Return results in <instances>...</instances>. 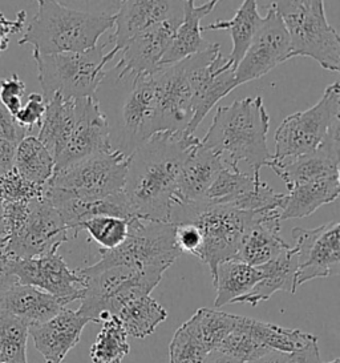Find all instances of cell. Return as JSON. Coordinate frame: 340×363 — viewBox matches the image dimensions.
<instances>
[{
	"instance_id": "cell-1",
	"label": "cell",
	"mask_w": 340,
	"mask_h": 363,
	"mask_svg": "<svg viewBox=\"0 0 340 363\" xmlns=\"http://www.w3.org/2000/svg\"><path fill=\"white\" fill-rule=\"evenodd\" d=\"M201 140L161 132L129 156L124 194L135 218L169 223L181 168Z\"/></svg>"
},
{
	"instance_id": "cell-2",
	"label": "cell",
	"mask_w": 340,
	"mask_h": 363,
	"mask_svg": "<svg viewBox=\"0 0 340 363\" xmlns=\"http://www.w3.org/2000/svg\"><path fill=\"white\" fill-rule=\"evenodd\" d=\"M270 116L261 96L235 100L230 106L218 107L212 125L201 140L202 147L222 156L234 169L239 161H246L255 180H261V169L273 160L267 147Z\"/></svg>"
},
{
	"instance_id": "cell-3",
	"label": "cell",
	"mask_w": 340,
	"mask_h": 363,
	"mask_svg": "<svg viewBox=\"0 0 340 363\" xmlns=\"http://www.w3.org/2000/svg\"><path fill=\"white\" fill-rule=\"evenodd\" d=\"M115 15L79 11L55 0H39L19 45L31 44L42 55L84 52L92 50L106 31L113 28Z\"/></svg>"
},
{
	"instance_id": "cell-4",
	"label": "cell",
	"mask_w": 340,
	"mask_h": 363,
	"mask_svg": "<svg viewBox=\"0 0 340 363\" xmlns=\"http://www.w3.org/2000/svg\"><path fill=\"white\" fill-rule=\"evenodd\" d=\"M258 214L206 201H178L171 208L169 223L193 225L200 230L202 247L198 259L210 267L214 277L220 264L235 258L244 233Z\"/></svg>"
},
{
	"instance_id": "cell-5",
	"label": "cell",
	"mask_w": 340,
	"mask_h": 363,
	"mask_svg": "<svg viewBox=\"0 0 340 363\" xmlns=\"http://www.w3.org/2000/svg\"><path fill=\"white\" fill-rule=\"evenodd\" d=\"M77 273L84 279V291L76 311L89 322L104 323L130 301L150 296L165 270L113 267L89 272L83 267Z\"/></svg>"
},
{
	"instance_id": "cell-6",
	"label": "cell",
	"mask_w": 340,
	"mask_h": 363,
	"mask_svg": "<svg viewBox=\"0 0 340 363\" xmlns=\"http://www.w3.org/2000/svg\"><path fill=\"white\" fill-rule=\"evenodd\" d=\"M273 7L290 38V59L311 57L322 68L339 72L340 39L329 24L323 0H282Z\"/></svg>"
},
{
	"instance_id": "cell-7",
	"label": "cell",
	"mask_w": 340,
	"mask_h": 363,
	"mask_svg": "<svg viewBox=\"0 0 340 363\" xmlns=\"http://www.w3.org/2000/svg\"><path fill=\"white\" fill-rule=\"evenodd\" d=\"M106 44H97L84 52L42 55L33 52L42 97L47 101L59 94L64 99L95 96L106 77V67L118 52L112 48L106 54Z\"/></svg>"
},
{
	"instance_id": "cell-8",
	"label": "cell",
	"mask_w": 340,
	"mask_h": 363,
	"mask_svg": "<svg viewBox=\"0 0 340 363\" xmlns=\"http://www.w3.org/2000/svg\"><path fill=\"white\" fill-rule=\"evenodd\" d=\"M127 240L116 249H98L100 261L85 269L89 272L108 267H130L168 270L182 255L176 245L174 225L133 218L128 221Z\"/></svg>"
},
{
	"instance_id": "cell-9",
	"label": "cell",
	"mask_w": 340,
	"mask_h": 363,
	"mask_svg": "<svg viewBox=\"0 0 340 363\" xmlns=\"http://www.w3.org/2000/svg\"><path fill=\"white\" fill-rule=\"evenodd\" d=\"M340 123V88L329 84L314 107L287 116L276 129V152L273 160L294 159L315 152L329 135V129Z\"/></svg>"
},
{
	"instance_id": "cell-10",
	"label": "cell",
	"mask_w": 340,
	"mask_h": 363,
	"mask_svg": "<svg viewBox=\"0 0 340 363\" xmlns=\"http://www.w3.org/2000/svg\"><path fill=\"white\" fill-rule=\"evenodd\" d=\"M129 156L113 150L56 171L47 186L60 189L85 201L103 200L124 192Z\"/></svg>"
},
{
	"instance_id": "cell-11",
	"label": "cell",
	"mask_w": 340,
	"mask_h": 363,
	"mask_svg": "<svg viewBox=\"0 0 340 363\" xmlns=\"http://www.w3.org/2000/svg\"><path fill=\"white\" fill-rule=\"evenodd\" d=\"M69 229L60 214L44 197L30 201L21 224L6 235L3 255L11 259H31L57 253L69 241Z\"/></svg>"
},
{
	"instance_id": "cell-12",
	"label": "cell",
	"mask_w": 340,
	"mask_h": 363,
	"mask_svg": "<svg viewBox=\"0 0 340 363\" xmlns=\"http://www.w3.org/2000/svg\"><path fill=\"white\" fill-rule=\"evenodd\" d=\"M152 77L157 95V133L186 135L194 115L189 60L159 67Z\"/></svg>"
},
{
	"instance_id": "cell-13",
	"label": "cell",
	"mask_w": 340,
	"mask_h": 363,
	"mask_svg": "<svg viewBox=\"0 0 340 363\" xmlns=\"http://www.w3.org/2000/svg\"><path fill=\"white\" fill-rule=\"evenodd\" d=\"M293 246L297 255L295 289L315 278L339 274L340 224L332 221L315 229L294 228Z\"/></svg>"
},
{
	"instance_id": "cell-14",
	"label": "cell",
	"mask_w": 340,
	"mask_h": 363,
	"mask_svg": "<svg viewBox=\"0 0 340 363\" xmlns=\"http://www.w3.org/2000/svg\"><path fill=\"white\" fill-rule=\"evenodd\" d=\"M109 120L95 96L74 99V123L62 153L55 159V172L91 156L112 152Z\"/></svg>"
},
{
	"instance_id": "cell-15",
	"label": "cell",
	"mask_w": 340,
	"mask_h": 363,
	"mask_svg": "<svg viewBox=\"0 0 340 363\" xmlns=\"http://www.w3.org/2000/svg\"><path fill=\"white\" fill-rule=\"evenodd\" d=\"M288 59L290 38L280 16L271 4L244 59L234 71L235 83L239 86L261 79Z\"/></svg>"
},
{
	"instance_id": "cell-16",
	"label": "cell",
	"mask_w": 340,
	"mask_h": 363,
	"mask_svg": "<svg viewBox=\"0 0 340 363\" xmlns=\"http://www.w3.org/2000/svg\"><path fill=\"white\" fill-rule=\"evenodd\" d=\"M11 267L21 285L39 289L60 299L64 305L80 301L84 279L67 265L59 253L31 259H11Z\"/></svg>"
},
{
	"instance_id": "cell-17",
	"label": "cell",
	"mask_w": 340,
	"mask_h": 363,
	"mask_svg": "<svg viewBox=\"0 0 340 363\" xmlns=\"http://www.w3.org/2000/svg\"><path fill=\"white\" fill-rule=\"evenodd\" d=\"M121 118L118 150L130 156L133 150L157 133V95L152 75L132 79V88L123 106Z\"/></svg>"
},
{
	"instance_id": "cell-18",
	"label": "cell",
	"mask_w": 340,
	"mask_h": 363,
	"mask_svg": "<svg viewBox=\"0 0 340 363\" xmlns=\"http://www.w3.org/2000/svg\"><path fill=\"white\" fill-rule=\"evenodd\" d=\"M182 16H176L159 23L144 33L130 39L121 50V59L117 63V80L127 77L152 75L159 68V62L166 54L174 39Z\"/></svg>"
},
{
	"instance_id": "cell-19",
	"label": "cell",
	"mask_w": 340,
	"mask_h": 363,
	"mask_svg": "<svg viewBox=\"0 0 340 363\" xmlns=\"http://www.w3.org/2000/svg\"><path fill=\"white\" fill-rule=\"evenodd\" d=\"M340 123L329 129L327 138L318 150L294 159L270 161V167L276 174L286 182L287 189L305 182L326 180L339 176Z\"/></svg>"
},
{
	"instance_id": "cell-20",
	"label": "cell",
	"mask_w": 340,
	"mask_h": 363,
	"mask_svg": "<svg viewBox=\"0 0 340 363\" xmlns=\"http://www.w3.org/2000/svg\"><path fill=\"white\" fill-rule=\"evenodd\" d=\"M115 15V33L110 36L113 48L120 54L125 44L150 27L176 16H182L183 1L123 0Z\"/></svg>"
},
{
	"instance_id": "cell-21",
	"label": "cell",
	"mask_w": 340,
	"mask_h": 363,
	"mask_svg": "<svg viewBox=\"0 0 340 363\" xmlns=\"http://www.w3.org/2000/svg\"><path fill=\"white\" fill-rule=\"evenodd\" d=\"M88 323L89 320L76 310L64 308L51 320L31 326L28 334L45 363H63L68 352L80 342Z\"/></svg>"
},
{
	"instance_id": "cell-22",
	"label": "cell",
	"mask_w": 340,
	"mask_h": 363,
	"mask_svg": "<svg viewBox=\"0 0 340 363\" xmlns=\"http://www.w3.org/2000/svg\"><path fill=\"white\" fill-rule=\"evenodd\" d=\"M280 211L259 212L244 233L242 244L234 259L250 267H264L290 245L280 237Z\"/></svg>"
},
{
	"instance_id": "cell-23",
	"label": "cell",
	"mask_w": 340,
	"mask_h": 363,
	"mask_svg": "<svg viewBox=\"0 0 340 363\" xmlns=\"http://www.w3.org/2000/svg\"><path fill=\"white\" fill-rule=\"evenodd\" d=\"M226 165L225 157L202 147L200 141L181 168L174 203L178 201H202L215 177L223 168H226Z\"/></svg>"
},
{
	"instance_id": "cell-24",
	"label": "cell",
	"mask_w": 340,
	"mask_h": 363,
	"mask_svg": "<svg viewBox=\"0 0 340 363\" xmlns=\"http://www.w3.org/2000/svg\"><path fill=\"white\" fill-rule=\"evenodd\" d=\"M194 3V0L183 1L182 21L166 54L159 62V67L176 65L193 55L201 54L210 48L212 43L202 38L201 22L203 18L212 13L218 0L206 1L200 7H197Z\"/></svg>"
},
{
	"instance_id": "cell-25",
	"label": "cell",
	"mask_w": 340,
	"mask_h": 363,
	"mask_svg": "<svg viewBox=\"0 0 340 363\" xmlns=\"http://www.w3.org/2000/svg\"><path fill=\"white\" fill-rule=\"evenodd\" d=\"M65 308L60 299L27 285H15L0 302V309L21 318L28 326L40 325L53 318Z\"/></svg>"
},
{
	"instance_id": "cell-26",
	"label": "cell",
	"mask_w": 340,
	"mask_h": 363,
	"mask_svg": "<svg viewBox=\"0 0 340 363\" xmlns=\"http://www.w3.org/2000/svg\"><path fill=\"white\" fill-rule=\"evenodd\" d=\"M261 267L264 277L255 285L253 290L235 303H250L256 306L258 303L271 298L276 291H288L295 294V273H297V255L290 246L279 256Z\"/></svg>"
},
{
	"instance_id": "cell-27",
	"label": "cell",
	"mask_w": 340,
	"mask_h": 363,
	"mask_svg": "<svg viewBox=\"0 0 340 363\" xmlns=\"http://www.w3.org/2000/svg\"><path fill=\"white\" fill-rule=\"evenodd\" d=\"M287 191L285 206L280 212V221L305 218L318 211L320 206L334 203L339 197V176L298 184Z\"/></svg>"
},
{
	"instance_id": "cell-28",
	"label": "cell",
	"mask_w": 340,
	"mask_h": 363,
	"mask_svg": "<svg viewBox=\"0 0 340 363\" xmlns=\"http://www.w3.org/2000/svg\"><path fill=\"white\" fill-rule=\"evenodd\" d=\"M262 277L261 267L246 265L238 259H229L220 264L212 277V286L217 290L214 308L220 309L225 305L235 303L249 294Z\"/></svg>"
},
{
	"instance_id": "cell-29",
	"label": "cell",
	"mask_w": 340,
	"mask_h": 363,
	"mask_svg": "<svg viewBox=\"0 0 340 363\" xmlns=\"http://www.w3.org/2000/svg\"><path fill=\"white\" fill-rule=\"evenodd\" d=\"M262 19L264 18L258 12V1L244 0L230 21H217L206 27H202V33L220 30L230 33L233 48L230 55L227 56V60L235 71L237 65L244 59L247 48L253 42Z\"/></svg>"
},
{
	"instance_id": "cell-30",
	"label": "cell",
	"mask_w": 340,
	"mask_h": 363,
	"mask_svg": "<svg viewBox=\"0 0 340 363\" xmlns=\"http://www.w3.org/2000/svg\"><path fill=\"white\" fill-rule=\"evenodd\" d=\"M74 123V99H64L59 94L47 101L45 113L39 127L38 140L52 155L53 160L62 153Z\"/></svg>"
},
{
	"instance_id": "cell-31",
	"label": "cell",
	"mask_w": 340,
	"mask_h": 363,
	"mask_svg": "<svg viewBox=\"0 0 340 363\" xmlns=\"http://www.w3.org/2000/svg\"><path fill=\"white\" fill-rule=\"evenodd\" d=\"M239 323L255 341L259 342L271 352L290 354L318 340L315 335L299 329H286L270 322H262L242 315Z\"/></svg>"
},
{
	"instance_id": "cell-32",
	"label": "cell",
	"mask_w": 340,
	"mask_h": 363,
	"mask_svg": "<svg viewBox=\"0 0 340 363\" xmlns=\"http://www.w3.org/2000/svg\"><path fill=\"white\" fill-rule=\"evenodd\" d=\"M13 168L24 180L45 186L55 173V160L38 138L26 136L15 150Z\"/></svg>"
},
{
	"instance_id": "cell-33",
	"label": "cell",
	"mask_w": 340,
	"mask_h": 363,
	"mask_svg": "<svg viewBox=\"0 0 340 363\" xmlns=\"http://www.w3.org/2000/svg\"><path fill=\"white\" fill-rule=\"evenodd\" d=\"M117 318L121 320L128 335L145 340L166 320L168 313L156 299L144 296L127 303L118 311Z\"/></svg>"
},
{
	"instance_id": "cell-34",
	"label": "cell",
	"mask_w": 340,
	"mask_h": 363,
	"mask_svg": "<svg viewBox=\"0 0 340 363\" xmlns=\"http://www.w3.org/2000/svg\"><path fill=\"white\" fill-rule=\"evenodd\" d=\"M261 182L262 180H255L253 174L242 173L239 168L234 169L226 165V168L218 173L202 201L214 205H227L235 209Z\"/></svg>"
},
{
	"instance_id": "cell-35",
	"label": "cell",
	"mask_w": 340,
	"mask_h": 363,
	"mask_svg": "<svg viewBox=\"0 0 340 363\" xmlns=\"http://www.w3.org/2000/svg\"><path fill=\"white\" fill-rule=\"evenodd\" d=\"M238 315L229 314L218 309L201 308L186 320L194 335L201 342L208 352L218 349L221 342L234 330Z\"/></svg>"
},
{
	"instance_id": "cell-36",
	"label": "cell",
	"mask_w": 340,
	"mask_h": 363,
	"mask_svg": "<svg viewBox=\"0 0 340 363\" xmlns=\"http://www.w3.org/2000/svg\"><path fill=\"white\" fill-rule=\"evenodd\" d=\"M129 352L127 331L121 320L112 317L103 323L89 354L92 363H121Z\"/></svg>"
},
{
	"instance_id": "cell-37",
	"label": "cell",
	"mask_w": 340,
	"mask_h": 363,
	"mask_svg": "<svg viewBox=\"0 0 340 363\" xmlns=\"http://www.w3.org/2000/svg\"><path fill=\"white\" fill-rule=\"evenodd\" d=\"M28 323L0 309V363L28 362Z\"/></svg>"
},
{
	"instance_id": "cell-38",
	"label": "cell",
	"mask_w": 340,
	"mask_h": 363,
	"mask_svg": "<svg viewBox=\"0 0 340 363\" xmlns=\"http://www.w3.org/2000/svg\"><path fill=\"white\" fill-rule=\"evenodd\" d=\"M85 230L89 237L101 246L100 249L112 250L127 240L129 225L127 220L112 216H96L79 226L77 235Z\"/></svg>"
},
{
	"instance_id": "cell-39",
	"label": "cell",
	"mask_w": 340,
	"mask_h": 363,
	"mask_svg": "<svg viewBox=\"0 0 340 363\" xmlns=\"http://www.w3.org/2000/svg\"><path fill=\"white\" fill-rule=\"evenodd\" d=\"M241 315L237 318V325L234 330L221 342L217 352L226 354L234 359L242 363H251L262 358L267 352H271L262 346L259 342L255 341L254 338L244 330L239 323Z\"/></svg>"
},
{
	"instance_id": "cell-40",
	"label": "cell",
	"mask_w": 340,
	"mask_h": 363,
	"mask_svg": "<svg viewBox=\"0 0 340 363\" xmlns=\"http://www.w3.org/2000/svg\"><path fill=\"white\" fill-rule=\"evenodd\" d=\"M209 352L185 322L169 343V363H205Z\"/></svg>"
},
{
	"instance_id": "cell-41",
	"label": "cell",
	"mask_w": 340,
	"mask_h": 363,
	"mask_svg": "<svg viewBox=\"0 0 340 363\" xmlns=\"http://www.w3.org/2000/svg\"><path fill=\"white\" fill-rule=\"evenodd\" d=\"M44 186L35 185L21 177L16 169L0 176V199L3 203H24L40 199Z\"/></svg>"
},
{
	"instance_id": "cell-42",
	"label": "cell",
	"mask_w": 340,
	"mask_h": 363,
	"mask_svg": "<svg viewBox=\"0 0 340 363\" xmlns=\"http://www.w3.org/2000/svg\"><path fill=\"white\" fill-rule=\"evenodd\" d=\"M26 95V84L19 75L12 74L8 79L0 80V101L4 108L10 112L11 116L15 115L23 107V96Z\"/></svg>"
},
{
	"instance_id": "cell-43",
	"label": "cell",
	"mask_w": 340,
	"mask_h": 363,
	"mask_svg": "<svg viewBox=\"0 0 340 363\" xmlns=\"http://www.w3.org/2000/svg\"><path fill=\"white\" fill-rule=\"evenodd\" d=\"M47 103L40 94H30L27 97V103L23 104L21 111L15 115V121L31 132L33 127H40L44 113H45Z\"/></svg>"
},
{
	"instance_id": "cell-44",
	"label": "cell",
	"mask_w": 340,
	"mask_h": 363,
	"mask_svg": "<svg viewBox=\"0 0 340 363\" xmlns=\"http://www.w3.org/2000/svg\"><path fill=\"white\" fill-rule=\"evenodd\" d=\"M174 240L181 253H189L200 257L202 247V235L200 230L189 224L174 225Z\"/></svg>"
},
{
	"instance_id": "cell-45",
	"label": "cell",
	"mask_w": 340,
	"mask_h": 363,
	"mask_svg": "<svg viewBox=\"0 0 340 363\" xmlns=\"http://www.w3.org/2000/svg\"><path fill=\"white\" fill-rule=\"evenodd\" d=\"M27 129L21 127L0 101V139L8 140L18 145L27 136Z\"/></svg>"
},
{
	"instance_id": "cell-46",
	"label": "cell",
	"mask_w": 340,
	"mask_h": 363,
	"mask_svg": "<svg viewBox=\"0 0 340 363\" xmlns=\"http://www.w3.org/2000/svg\"><path fill=\"white\" fill-rule=\"evenodd\" d=\"M26 19H27L26 11L19 12L13 21L6 18V15L0 12V56L8 48L11 36L15 33H21L26 24Z\"/></svg>"
},
{
	"instance_id": "cell-47",
	"label": "cell",
	"mask_w": 340,
	"mask_h": 363,
	"mask_svg": "<svg viewBox=\"0 0 340 363\" xmlns=\"http://www.w3.org/2000/svg\"><path fill=\"white\" fill-rule=\"evenodd\" d=\"M287 363H323L320 359L318 340L308 343L307 346L297 352L287 354Z\"/></svg>"
},
{
	"instance_id": "cell-48",
	"label": "cell",
	"mask_w": 340,
	"mask_h": 363,
	"mask_svg": "<svg viewBox=\"0 0 340 363\" xmlns=\"http://www.w3.org/2000/svg\"><path fill=\"white\" fill-rule=\"evenodd\" d=\"M18 284H19L18 278L15 277V274L12 273L11 258L1 253V256H0V302L11 289Z\"/></svg>"
},
{
	"instance_id": "cell-49",
	"label": "cell",
	"mask_w": 340,
	"mask_h": 363,
	"mask_svg": "<svg viewBox=\"0 0 340 363\" xmlns=\"http://www.w3.org/2000/svg\"><path fill=\"white\" fill-rule=\"evenodd\" d=\"M16 147L18 145H15L8 140L0 139V176L13 169Z\"/></svg>"
},
{
	"instance_id": "cell-50",
	"label": "cell",
	"mask_w": 340,
	"mask_h": 363,
	"mask_svg": "<svg viewBox=\"0 0 340 363\" xmlns=\"http://www.w3.org/2000/svg\"><path fill=\"white\" fill-rule=\"evenodd\" d=\"M251 363H287V354L278 352H267L262 358Z\"/></svg>"
},
{
	"instance_id": "cell-51",
	"label": "cell",
	"mask_w": 340,
	"mask_h": 363,
	"mask_svg": "<svg viewBox=\"0 0 340 363\" xmlns=\"http://www.w3.org/2000/svg\"><path fill=\"white\" fill-rule=\"evenodd\" d=\"M205 363H242L239 362V361H237V359H234L232 357H229V355H226V354H222V352H217V350H214V352H210L208 354V357H206V361Z\"/></svg>"
},
{
	"instance_id": "cell-52",
	"label": "cell",
	"mask_w": 340,
	"mask_h": 363,
	"mask_svg": "<svg viewBox=\"0 0 340 363\" xmlns=\"http://www.w3.org/2000/svg\"><path fill=\"white\" fill-rule=\"evenodd\" d=\"M6 235V229H4V221H3V201L0 199V238Z\"/></svg>"
},
{
	"instance_id": "cell-53",
	"label": "cell",
	"mask_w": 340,
	"mask_h": 363,
	"mask_svg": "<svg viewBox=\"0 0 340 363\" xmlns=\"http://www.w3.org/2000/svg\"><path fill=\"white\" fill-rule=\"evenodd\" d=\"M327 363H340V358H335V359H334V361H331V362H327Z\"/></svg>"
},
{
	"instance_id": "cell-54",
	"label": "cell",
	"mask_w": 340,
	"mask_h": 363,
	"mask_svg": "<svg viewBox=\"0 0 340 363\" xmlns=\"http://www.w3.org/2000/svg\"><path fill=\"white\" fill-rule=\"evenodd\" d=\"M7 363H28V362H7Z\"/></svg>"
}]
</instances>
